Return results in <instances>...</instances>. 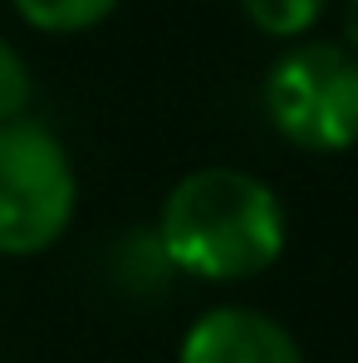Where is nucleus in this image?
Returning a JSON list of instances; mask_svg holds the SVG:
<instances>
[{
	"label": "nucleus",
	"instance_id": "9",
	"mask_svg": "<svg viewBox=\"0 0 358 363\" xmlns=\"http://www.w3.org/2000/svg\"><path fill=\"white\" fill-rule=\"evenodd\" d=\"M344 50L358 55V0H344Z\"/></svg>",
	"mask_w": 358,
	"mask_h": 363
},
{
	"label": "nucleus",
	"instance_id": "5",
	"mask_svg": "<svg viewBox=\"0 0 358 363\" xmlns=\"http://www.w3.org/2000/svg\"><path fill=\"white\" fill-rule=\"evenodd\" d=\"M172 260H167V250L157 241V231H142V226H133V231H123L113 236L108 245V280L118 285L123 295H133V300H157L162 290H172Z\"/></svg>",
	"mask_w": 358,
	"mask_h": 363
},
{
	"label": "nucleus",
	"instance_id": "4",
	"mask_svg": "<svg viewBox=\"0 0 358 363\" xmlns=\"http://www.w3.org/2000/svg\"><path fill=\"white\" fill-rule=\"evenodd\" d=\"M177 363H304L295 334L265 309L216 304L181 334Z\"/></svg>",
	"mask_w": 358,
	"mask_h": 363
},
{
	"label": "nucleus",
	"instance_id": "1",
	"mask_svg": "<svg viewBox=\"0 0 358 363\" xmlns=\"http://www.w3.org/2000/svg\"><path fill=\"white\" fill-rule=\"evenodd\" d=\"M152 231L177 275L236 285L265 275L285 255L290 226L270 182L240 167H201L167 191Z\"/></svg>",
	"mask_w": 358,
	"mask_h": 363
},
{
	"label": "nucleus",
	"instance_id": "2",
	"mask_svg": "<svg viewBox=\"0 0 358 363\" xmlns=\"http://www.w3.org/2000/svg\"><path fill=\"white\" fill-rule=\"evenodd\" d=\"M79 177L60 133L40 118L0 123V255H40L74 226Z\"/></svg>",
	"mask_w": 358,
	"mask_h": 363
},
{
	"label": "nucleus",
	"instance_id": "7",
	"mask_svg": "<svg viewBox=\"0 0 358 363\" xmlns=\"http://www.w3.org/2000/svg\"><path fill=\"white\" fill-rule=\"evenodd\" d=\"M240 5L245 20L270 40H304L329 10V0H240Z\"/></svg>",
	"mask_w": 358,
	"mask_h": 363
},
{
	"label": "nucleus",
	"instance_id": "6",
	"mask_svg": "<svg viewBox=\"0 0 358 363\" xmlns=\"http://www.w3.org/2000/svg\"><path fill=\"white\" fill-rule=\"evenodd\" d=\"M118 0H15V15L40 35H84L104 25Z\"/></svg>",
	"mask_w": 358,
	"mask_h": 363
},
{
	"label": "nucleus",
	"instance_id": "3",
	"mask_svg": "<svg viewBox=\"0 0 358 363\" xmlns=\"http://www.w3.org/2000/svg\"><path fill=\"white\" fill-rule=\"evenodd\" d=\"M265 118L304 152H349L358 143V55L329 40H299L265 74Z\"/></svg>",
	"mask_w": 358,
	"mask_h": 363
},
{
	"label": "nucleus",
	"instance_id": "8",
	"mask_svg": "<svg viewBox=\"0 0 358 363\" xmlns=\"http://www.w3.org/2000/svg\"><path fill=\"white\" fill-rule=\"evenodd\" d=\"M35 99V79H30V64L20 60V50L10 40H0V123L25 118Z\"/></svg>",
	"mask_w": 358,
	"mask_h": 363
}]
</instances>
